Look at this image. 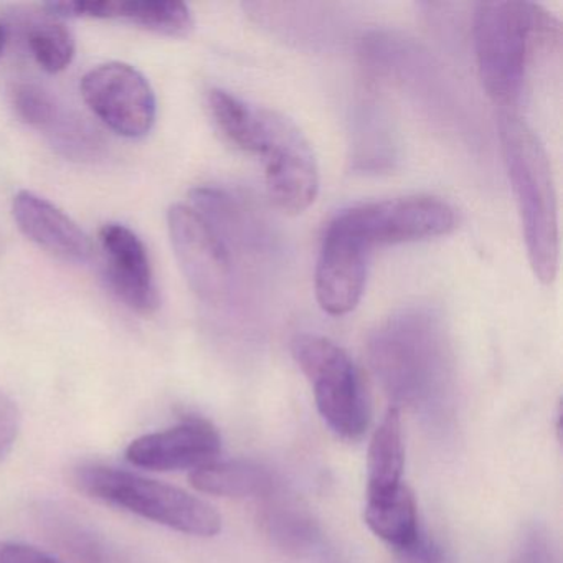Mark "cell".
Returning a JSON list of instances; mask_svg holds the SVG:
<instances>
[{"instance_id": "obj_1", "label": "cell", "mask_w": 563, "mask_h": 563, "mask_svg": "<svg viewBox=\"0 0 563 563\" xmlns=\"http://www.w3.org/2000/svg\"><path fill=\"white\" fill-rule=\"evenodd\" d=\"M207 108L217 130L236 150L263 157L266 189L285 212L301 213L314 202L319 167L298 124L279 111L212 90Z\"/></svg>"}, {"instance_id": "obj_2", "label": "cell", "mask_w": 563, "mask_h": 563, "mask_svg": "<svg viewBox=\"0 0 563 563\" xmlns=\"http://www.w3.org/2000/svg\"><path fill=\"white\" fill-rule=\"evenodd\" d=\"M368 362L394 407L430 408L448 391L453 354L434 309L411 306L382 322L368 339Z\"/></svg>"}, {"instance_id": "obj_3", "label": "cell", "mask_w": 563, "mask_h": 563, "mask_svg": "<svg viewBox=\"0 0 563 563\" xmlns=\"http://www.w3.org/2000/svg\"><path fill=\"white\" fill-rule=\"evenodd\" d=\"M562 25L552 12L526 0L481 2L474 12V52L481 84L504 111H514L530 65L560 52Z\"/></svg>"}, {"instance_id": "obj_4", "label": "cell", "mask_w": 563, "mask_h": 563, "mask_svg": "<svg viewBox=\"0 0 563 563\" xmlns=\"http://www.w3.org/2000/svg\"><path fill=\"white\" fill-rule=\"evenodd\" d=\"M500 147L522 223L533 275L550 285L559 272V206L552 166L536 131L516 113L500 110Z\"/></svg>"}, {"instance_id": "obj_5", "label": "cell", "mask_w": 563, "mask_h": 563, "mask_svg": "<svg viewBox=\"0 0 563 563\" xmlns=\"http://www.w3.org/2000/svg\"><path fill=\"white\" fill-rule=\"evenodd\" d=\"M74 484L101 503L187 536L213 537L222 530V516L207 500L130 471L88 464L75 470Z\"/></svg>"}, {"instance_id": "obj_6", "label": "cell", "mask_w": 563, "mask_h": 563, "mask_svg": "<svg viewBox=\"0 0 563 563\" xmlns=\"http://www.w3.org/2000/svg\"><path fill=\"white\" fill-rule=\"evenodd\" d=\"M291 351L311 384L322 420L339 437L358 440L371 423V398L347 352L316 334L296 335Z\"/></svg>"}, {"instance_id": "obj_7", "label": "cell", "mask_w": 563, "mask_h": 563, "mask_svg": "<svg viewBox=\"0 0 563 563\" xmlns=\"http://www.w3.org/2000/svg\"><path fill=\"white\" fill-rule=\"evenodd\" d=\"M334 220L368 250L375 245L437 239L453 232L457 225L454 207L434 196L395 197L358 203L339 212Z\"/></svg>"}, {"instance_id": "obj_8", "label": "cell", "mask_w": 563, "mask_h": 563, "mask_svg": "<svg viewBox=\"0 0 563 563\" xmlns=\"http://www.w3.org/2000/svg\"><path fill=\"white\" fill-rule=\"evenodd\" d=\"M170 242L190 289L219 306L232 292V258L216 230L194 207L176 203L167 212Z\"/></svg>"}, {"instance_id": "obj_9", "label": "cell", "mask_w": 563, "mask_h": 563, "mask_svg": "<svg viewBox=\"0 0 563 563\" xmlns=\"http://www.w3.org/2000/svg\"><path fill=\"white\" fill-rule=\"evenodd\" d=\"M81 95L95 117L120 136L137 140L156 123L157 101L141 71L121 62L100 65L85 75Z\"/></svg>"}, {"instance_id": "obj_10", "label": "cell", "mask_w": 563, "mask_h": 563, "mask_svg": "<svg viewBox=\"0 0 563 563\" xmlns=\"http://www.w3.org/2000/svg\"><path fill=\"white\" fill-rule=\"evenodd\" d=\"M371 252L361 240L331 220L316 265V298L322 311L331 316L354 311L364 295Z\"/></svg>"}, {"instance_id": "obj_11", "label": "cell", "mask_w": 563, "mask_h": 563, "mask_svg": "<svg viewBox=\"0 0 563 563\" xmlns=\"http://www.w3.org/2000/svg\"><path fill=\"white\" fill-rule=\"evenodd\" d=\"M222 438L209 421L192 418L169 430L144 434L128 446L126 460L151 471L200 470L217 461Z\"/></svg>"}, {"instance_id": "obj_12", "label": "cell", "mask_w": 563, "mask_h": 563, "mask_svg": "<svg viewBox=\"0 0 563 563\" xmlns=\"http://www.w3.org/2000/svg\"><path fill=\"white\" fill-rule=\"evenodd\" d=\"M100 242L107 256L108 283L114 295L140 314L156 312L159 292L150 255L140 236L121 223H108L101 229Z\"/></svg>"}, {"instance_id": "obj_13", "label": "cell", "mask_w": 563, "mask_h": 563, "mask_svg": "<svg viewBox=\"0 0 563 563\" xmlns=\"http://www.w3.org/2000/svg\"><path fill=\"white\" fill-rule=\"evenodd\" d=\"M19 230L35 245L64 262L85 263L93 255L87 233L58 207L29 190H22L12 203Z\"/></svg>"}, {"instance_id": "obj_14", "label": "cell", "mask_w": 563, "mask_h": 563, "mask_svg": "<svg viewBox=\"0 0 563 563\" xmlns=\"http://www.w3.org/2000/svg\"><path fill=\"white\" fill-rule=\"evenodd\" d=\"M190 484L200 493L220 497H268L276 490L275 476L252 461H213L192 471Z\"/></svg>"}, {"instance_id": "obj_15", "label": "cell", "mask_w": 563, "mask_h": 563, "mask_svg": "<svg viewBox=\"0 0 563 563\" xmlns=\"http://www.w3.org/2000/svg\"><path fill=\"white\" fill-rule=\"evenodd\" d=\"M405 443L400 408H388L368 446L367 497L391 493L404 484Z\"/></svg>"}, {"instance_id": "obj_16", "label": "cell", "mask_w": 563, "mask_h": 563, "mask_svg": "<svg viewBox=\"0 0 563 563\" xmlns=\"http://www.w3.org/2000/svg\"><path fill=\"white\" fill-rule=\"evenodd\" d=\"M364 517L368 529L395 550L410 545L423 530L418 520L417 500L405 484L391 493L367 497Z\"/></svg>"}, {"instance_id": "obj_17", "label": "cell", "mask_w": 563, "mask_h": 563, "mask_svg": "<svg viewBox=\"0 0 563 563\" xmlns=\"http://www.w3.org/2000/svg\"><path fill=\"white\" fill-rule=\"evenodd\" d=\"M263 504V529L285 550L302 553L314 549L319 542V530L312 517L296 500L273 490Z\"/></svg>"}, {"instance_id": "obj_18", "label": "cell", "mask_w": 563, "mask_h": 563, "mask_svg": "<svg viewBox=\"0 0 563 563\" xmlns=\"http://www.w3.org/2000/svg\"><path fill=\"white\" fill-rule=\"evenodd\" d=\"M117 19L167 37H187L194 29L192 12L187 4L167 0L118 2Z\"/></svg>"}, {"instance_id": "obj_19", "label": "cell", "mask_w": 563, "mask_h": 563, "mask_svg": "<svg viewBox=\"0 0 563 563\" xmlns=\"http://www.w3.org/2000/svg\"><path fill=\"white\" fill-rule=\"evenodd\" d=\"M27 44L38 67L47 74H60L75 57V37L60 19L47 15L27 27Z\"/></svg>"}, {"instance_id": "obj_20", "label": "cell", "mask_w": 563, "mask_h": 563, "mask_svg": "<svg viewBox=\"0 0 563 563\" xmlns=\"http://www.w3.org/2000/svg\"><path fill=\"white\" fill-rule=\"evenodd\" d=\"M42 523L48 537L78 562L108 563L107 549L100 537L90 527L81 523L78 517L65 512L60 507H45Z\"/></svg>"}, {"instance_id": "obj_21", "label": "cell", "mask_w": 563, "mask_h": 563, "mask_svg": "<svg viewBox=\"0 0 563 563\" xmlns=\"http://www.w3.org/2000/svg\"><path fill=\"white\" fill-rule=\"evenodd\" d=\"M11 98L15 114L29 126L47 130L60 121V111L54 98L38 85L18 84L12 88Z\"/></svg>"}, {"instance_id": "obj_22", "label": "cell", "mask_w": 563, "mask_h": 563, "mask_svg": "<svg viewBox=\"0 0 563 563\" xmlns=\"http://www.w3.org/2000/svg\"><path fill=\"white\" fill-rule=\"evenodd\" d=\"M398 563H453L440 542L421 530L420 536L404 549L395 550Z\"/></svg>"}, {"instance_id": "obj_23", "label": "cell", "mask_w": 563, "mask_h": 563, "mask_svg": "<svg viewBox=\"0 0 563 563\" xmlns=\"http://www.w3.org/2000/svg\"><path fill=\"white\" fill-rule=\"evenodd\" d=\"M21 431V411L18 405L0 391V461L11 454Z\"/></svg>"}, {"instance_id": "obj_24", "label": "cell", "mask_w": 563, "mask_h": 563, "mask_svg": "<svg viewBox=\"0 0 563 563\" xmlns=\"http://www.w3.org/2000/svg\"><path fill=\"white\" fill-rule=\"evenodd\" d=\"M514 563H553L552 545L539 529L526 533Z\"/></svg>"}, {"instance_id": "obj_25", "label": "cell", "mask_w": 563, "mask_h": 563, "mask_svg": "<svg viewBox=\"0 0 563 563\" xmlns=\"http://www.w3.org/2000/svg\"><path fill=\"white\" fill-rule=\"evenodd\" d=\"M0 563H64L52 553L22 543L0 540Z\"/></svg>"}, {"instance_id": "obj_26", "label": "cell", "mask_w": 563, "mask_h": 563, "mask_svg": "<svg viewBox=\"0 0 563 563\" xmlns=\"http://www.w3.org/2000/svg\"><path fill=\"white\" fill-rule=\"evenodd\" d=\"M5 42H8V31L4 25L0 24V55L4 52Z\"/></svg>"}]
</instances>
